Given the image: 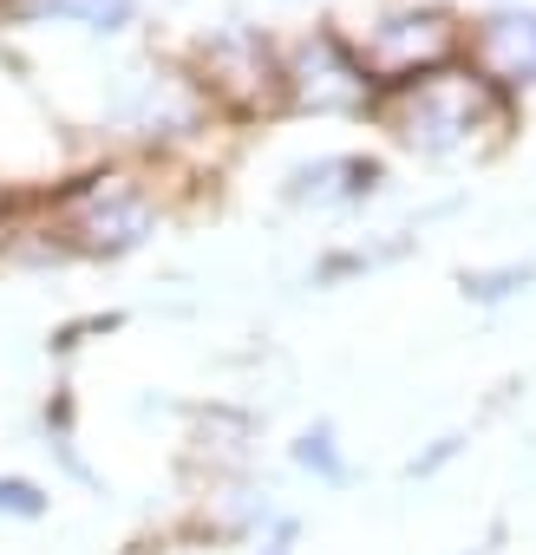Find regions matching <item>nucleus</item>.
Listing matches in <instances>:
<instances>
[{
    "mask_svg": "<svg viewBox=\"0 0 536 555\" xmlns=\"http://www.w3.org/2000/svg\"><path fill=\"white\" fill-rule=\"evenodd\" d=\"M399 92V112H393V125H399V138L406 144H419V151H451L458 138H471L497 105V92L477 79V73H425V79H406V86H393Z\"/></svg>",
    "mask_w": 536,
    "mask_h": 555,
    "instance_id": "nucleus-1",
    "label": "nucleus"
},
{
    "mask_svg": "<svg viewBox=\"0 0 536 555\" xmlns=\"http://www.w3.org/2000/svg\"><path fill=\"white\" fill-rule=\"evenodd\" d=\"M66 235L86 255H131L151 235V196L131 177H86L60 196Z\"/></svg>",
    "mask_w": 536,
    "mask_h": 555,
    "instance_id": "nucleus-2",
    "label": "nucleus"
},
{
    "mask_svg": "<svg viewBox=\"0 0 536 555\" xmlns=\"http://www.w3.org/2000/svg\"><path fill=\"white\" fill-rule=\"evenodd\" d=\"M471 73L490 92L536 86V8H490L471 21Z\"/></svg>",
    "mask_w": 536,
    "mask_h": 555,
    "instance_id": "nucleus-3",
    "label": "nucleus"
},
{
    "mask_svg": "<svg viewBox=\"0 0 536 555\" xmlns=\"http://www.w3.org/2000/svg\"><path fill=\"white\" fill-rule=\"evenodd\" d=\"M451 47V14L425 8V14H393L380 34H373V66L393 73L386 86H406L419 79V60H438Z\"/></svg>",
    "mask_w": 536,
    "mask_h": 555,
    "instance_id": "nucleus-4",
    "label": "nucleus"
},
{
    "mask_svg": "<svg viewBox=\"0 0 536 555\" xmlns=\"http://www.w3.org/2000/svg\"><path fill=\"white\" fill-rule=\"evenodd\" d=\"M321 47H328V66L315 73V66H302L295 60V92L308 99V105H321V112H334V105H367V60H354L334 34H321Z\"/></svg>",
    "mask_w": 536,
    "mask_h": 555,
    "instance_id": "nucleus-5",
    "label": "nucleus"
},
{
    "mask_svg": "<svg viewBox=\"0 0 536 555\" xmlns=\"http://www.w3.org/2000/svg\"><path fill=\"white\" fill-rule=\"evenodd\" d=\"M380 177L386 170L373 157H321V164H308V170L289 177V196L295 203H360V196L380 190Z\"/></svg>",
    "mask_w": 536,
    "mask_h": 555,
    "instance_id": "nucleus-6",
    "label": "nucleus"
},
{
    "mask_svg": "<svg viewBox=\"0 0 536 555\" xmlns=\"http://www.w3.org/2000/svg\"><path fill=\"white\" fill-rule=\"evenodd\" d=\"M27 14H60V21H79V27H92V34H118V27H131V0H21Z\"/></svg>",
    "mask_w": 536,
    "mask_h": 555,
    "instance_id": "nucleus-7",
    "label": "nucleus"
},
{
    "mask_svg": "<svg viewBox=\"0 0 536 555\" xmlns=\"http://www.w3.org/2000/svg\"><path fill=\"white\" fill-rule=\"evenodd\" d=\"M536 282V261H503V268H464L458 274V288L471 295V301H510L516 288H529Z\"/></svg>",
    "mask_w": 536,
    "mask_h": 555,
    "instance_id": "nucleus-8",
    "label": "nucleus"
},
{
    "mask_svg": "<svg viewBox=\"0 0 536 555\" xmlns=\"http://www.w3.org/2000/svg\"><path fill=\"white\" fill-rule=\"evenodd\" d=\"M295 464L302 470H315L321 483H347V457H341V444H334V425L321 418V425H308L302 438H295Z\"/></svg>",
    "mask_w": 536,
    "mask_h": 555,
    "instance_id": "nucleus-9",
    "label": "nucleus"
},
{
    "mask_svg": "<svg viewBox=\"0 0 536 555\" xmlns=\"http://www.w3.org/2000/svg\"><path fill=\"white\" fill-rule=\"evenodd\" d=\"M0 516L40 522V516H47V490H40V483H27V477H0Z\"/></svg>",
    "mask_w": 536,
    "mask_h": 555,
    "instance_id": "nucleus-10",
    "label": "nucleus"
},
{
    "mask_svg": "<svg viewBox=\"0 0 536 555\" xmlns=\"http://www.w3.org/2000/svg\"><path fill=\"white\" fill-rule=\"evenodd\" d=\"M451 451H458V438H438V444H432L425 457H412V477H425V470H438V464H445Z\"/></svg>",
    "mask_w": 536,
    "mask_h": 555,
    "instance_id": "nucleus-11",
    "label": "nucleus"
},
{
    "mask_svg": "<svg viewBox=\"0 0 536 555\" xmlns=\"http://www.w3.org/2000/svg\"><path fill=\"white\" fill-rule=\"evenodd\" d=\"M261 555H289V535H276V542H268V548H261Z\"/></svg>",
    "mask_w": 536,
    "mask_h": 555,
    "instance_id": "nucleus-12",
    "label": "nucleus"
}]
</instances>
